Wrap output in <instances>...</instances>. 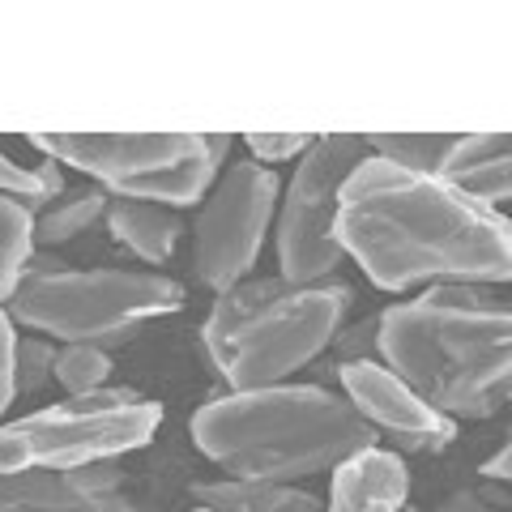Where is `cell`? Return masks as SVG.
Returning a JSON list of instances; mask_svg holds the SVG:
<instances>
[{
    "instance_id": "cell-19",
    "label": "cell",
    "mask_w": 512,
    "mask_h": 512,
    "mask_svg": "<svg viewBox=\"0 0 512 512\" xmlns=\"http://www.w3.org/2000/svg\"><path fill=\"white\" fill-rule=\"evenodd\" d=\"M111 376V359H107V350L99 346H64L56 350V363H52V380L64 384L69 389V397H82V393H94V389H103Z\"/></svg>"
},
{
    "instance_id": "cell-25",
    "label": "cell",
    "mask_w": 512,
    "mask_h": 512,
    "mask_svg": "<svg viewBox=\"0 0 512 512\" xmlns=\"http://www.w3.org/2000/svg\"><path fill=\"white\" fill-rule=\"evenodd\" d=\"M13 355H18V333H13L9 312H0V419H5L9 402L18 397V380H13Z\"/></svg>"
},
{
    "instance_id": "cell-31",
    "label": "cell",
    "mask_w": 512,
    "mask_h": 512,
    "mask_svg": "<svg viewBox=\"0 0 512 512\" xmlns=\"http://www.w3.org/2000/svg\"><path fill=\"white\" fill-rule=\"evenodd\" d=\"M410 512H419V508H410Z\"/></svg>"
},
{
    "instance_id": "cell-16",
    "label": "cell",
    "mask_w": 512,
    "mask_h": 512,
    "mask_svg": "<svg viewBox=\"0 0 512 512\" xmlns=\"http://www.w3.org/2000/svg\"><path fill=\"white\" fill-rule=\"evenodd\" d=\"M111 210V197L103 188H64V197L52 201L47 210L35 218L30 227V244L35 248H60V244H73L82 239L90 227H99Z\"/></svg>"
},
{
    "instance_id": "cell-32",
    "label": "cell",
    "mask_w": 512,
    "mask_h": 512,
    "mask_svg": "<svg viewBox=\"0 0 512 512\" xmlns=\"http://www.w3.org/2000/svg\"><path fill=\"white\" fill-rule=\"evenodd\" d=\"M201 512H210V508H201Z\"/></svg>"
},
{
    "instance_id": "cell-24",
    "label": "cell",
    "mask_w": 512,
    "mask_h": 512,
    "mask_svg": "<svg viewBox=\"0 0 512 512\" xmlns=\"http://www.w3.org/2000/svg\"><path fill=\"white\" fill-rule=\"evenodd\" d=\"M0 197H18L30 214L43 210V192H39V175L18 167L13 158L0 154Z\"/></svg>"
},
{
    "instance_id": "cell-6",
    "label": "cell",
    "mask_w": 512,
    "mask_h": 512,
    "mask_svg": "<svg viewBox=\"0 0 512 512\" xmlns=\"http://www.w3.org/2000/svg\"><path fill=\"white\" fill-rule=\"evenodd\" d=\"M13 325L77 346H124L150 320L184 308V286L133 269H64L22 282L5 303Z\"/></svg>"
},
{
    "instance_id": "cell-4",
    "label": "cell",
    "mask_w": 512,
    "mask_h": 512,
    "mask_svg": "<svg viewBox=\"0 0 512 512\" xmlns=\"http://www.w3.org/2000/svg\"><path fill=\"white\" fill-rule=\"evenodd\" d=\"M350 303L355 291L338 278L312 286H295L278 274L244 278L218 291L201 329L205 355L231 393L274 389L333 342Z\"/></svg>"
},
{
    "instance_id": "cell-7",
    "label": "cell",
    "mask_w": 512,
    "mask_h": 512,
    "mask_svg": "<svg viewBox=\"0 0 512 512\" xmlns=\"http://www.w3.org/2000/svg\"><path fill=\"white\" fill-rule=\"evenodd\" d=\"M367 154L372 150H367L363 137L333 133L316 137L312 150L299 158L278 214V278L295 286L333 278V269L346 256L338 244V201L350 171Z\"/></svg>"
},
{
    "instance_id": "cell-2",
    "label": "cell",
    "mask_w": 512,
    "mask_h": 512,
    "mask_svg": "<svg viewBox=\"0 0 512 512\" xmlns=\"http://www.w3.org/2000/svg\"><path fill=\"white\" fill-rule=\"evenodd\" d=\"M192 444L231 478L295 483L372 448L376 431L346 397L316 384H274L205 402L192 414Z\"/></svg>"
},
{
    "instance_id": "cell-13",
    "label": "cell",
    "mask_w": 512,
    "mask_h": 512,
    "mask_svg": "<svg viewBox=\"0 0 512 512\" xmlns=\"http://www.w3.org/2000/svg\"><path fill=\"white\" fill-rule=\"evenodd\" d=\"M410 495V474L406 461L384 453V448H359L342 466H333V487H329V512H363L372 504L406 508Z\"/></svg>"
},
{
    "instance_id": "cell-22",
    "label": "cell",
    "mask_w": 512,
    "mask_h": 512,
    "mask_svg": "<svg viewBox=\"0 0 512 512\" xmlns=\"http://www.w3.org/2000/svg\"><path fill=\"white\" fill-rule=\"evenodd\" d=\"M376 342H380V316H363L355 325H342L329 346L338 350L342 363H376L380 359Z\"/></svg>"
},
{
    "instance_id": "cell-1",
    "label": "cell",
    "mask_w": 512,
    "mask_h": 512,
    "mask_svg": "<svg viewBox=\"0 0 512 512\" xmlns=\"http://www.w3.org/2000/svg\"><path fill=\"white\" fill-rule=\"evenodd\" d=\"M338 244L380 291L512 278V227L436 175L367 154L338 201Z\"/></svg>"
},
{
    "instance_id": "cell-15",
    "label": "cell",
    "mask_w": 512,
    "mask_h": 512,
    "mask_svg": "<svg viewBox=\"0 0 512 512\" xmlns=\"http://www.w3.org/2000/svg\"><path fill=\"white\" fill-rule=\"evenodd\" d=\"M192 495L210 512H320L308 491L291 483H252V478H222V483H197Z\"/></svg>"
},
{
    "instance_id": "cell-28",
    "label": "cell",
    "mask_w": 512,
    "mask_h": 512,
    "mask_svg": "<svg viewBox=\"0 0 512 512\" xmlns=\"http://www.w3.org/2000/svg\"><path fill=\"white\" fill-rule=\"evenodd\" d=\"M478 478H487V483H508V478H512L508 474V444L487 461V466H478Z\"/></svg>"
},
{
    "instance_id": "cell-5",
    "label": "cell",
    "mask_w": 512,
    "mask_h": 512,
    "mask_svg": "<svg viewBox=\"0 0 512 512\" xmlns=\"http://www.w3.org/2000/svg\"><path fill=\"white\" fill-rule=\"evenodd\" d=\"M43 158L99 180L107 197L150 205H197L231 154V137L210 133H35Z\"/></svg>"
},
{
    "instance_id": "cell-18",
    "label": "cell",
    "mask_w": 512,
    "mask_h": 512,
    "mask_svg": "<svg viewBox=\"0 0 512 512\" xmlns=\"http://www.w3.org/2000/svg\"><path fill=\"white\" fill-rule=\"evenodd\" d=\"M367 150L384 163L402 167V171H414V175H436L444 150L453 146L448 133H376V137H363Z\"/></svg>"
},
{
    "instance_id": "cell-9",
    "label": "cell",
    "mask_w": 512,
    "mask_h": 512,
    "mask_svg": "<svg viewBox=\"0 0 512 512\" xmlns=\"http://www.w3.org/2000/svg\"><path fill=\"white\" fill-rule=\"evenodd\" d=\"M278 205V175L244 158L218 180L192 222V274L210 291L244 282L261 256L269 218Z\"/></svg>"
},
{
    "instance_id": "cell-14",
    "label": "cell",
    "mask_w": 512,
    "mask_h": 512,
    "mask_svg": "<svg viewBox=\"0 0 512 512\" xmlns=\"http://www.w3.org/2000/svg\"><path fill=\"white\" fill-rule=\"evenodd\" d=\"M107 227L137 261H146V265L171 261V252L184 235V222L175 210H163V205H150V201H128V197H111Z\"/></svg>"
},
{
    "instance_id": "cell-12",
    "label": "cell",
    "mask_w": 512,
    "mask_h": 512,
    "mask_svg": "<svg viewBox=\"0 0 512 512\" xmlns=\"http://www.w3.org/2000/svg\"><path fill=\"white\" fill-rule=\"evenodd\" d=\"M0 512H141L124 495L86 491L69 470L0 474Z\"/></svg>"
},
{
    "instance_id": "cell-8",
    "label": "cell",
    "mask_w": 512,
    "mask_h": 512,
    "mask_svg": "<svg viewBox=\"0 0 512 512\" xmlns=\"http://www.w3.org/2000/svg\"><path fill=\"white\" fill-rule=\"evenodd\" d=\"M163 423V406L141 397L137 406L77 414L47 406L18 423H0V474L13 470H77L90 461H116L120 453L146 448Z\"/></svg>"
},
{
    "instance_id": "cell-20",
    "label": "cell",
    "mask_w": 512,
    "mask_h": 512,
    "mask_svg": "<svg viewBox=\"0 0 512 512\" xmlns=\"http://www.w3.org/2000/svg\"><path fill=\"white\" fill-rule=\"evenodd\" d=\"M52 363H56V346L43 338H26L18 342V355H13V380H18V393H39L47 380H52Z\"/></svg>"
},
{
    "instance_id": "cell-27",
    "label": "cell",
    "mask_w": 512,
    "mask_h": 512,
    "mask_svg": "<svg viewBox=\"0 0 512 512\" xmlns=\"http://www.w3.org/2000/svg\"><path fill=\"white\" fill-rule=\"evenodd\" d=\"M436 512H487V504H483V495H478V491L461 487V491L448 495V500H444Z\"/></svg>"
},
{
    "instance_id": "cell-21",
    "label": "cell",
    "mask_w": 512,
    "mask_h": 512,
    "mask_svg": "<svg viewBox=\"0 0 512 512\" xmlns=\"http://www.w3.org/2000/svg\"><path fill=\"white\" fill-rule=\"evenodd\" d=\"M419 299L431 303V308H448V312H491L504 303V299H495L487 286H474V282H436V286H427Z\"/></svg>"
},
{
    "instance_id": "cell-17",
    "label": "cell",
    "mask_w": 512,
    "mask_h": 512,
    "mask_svg": "<svg viewBox=\"0 0 512 512\" xmlns=\"http://www.w3.org/2000/svg\"><path fill=\"white\" fill-rule=\"evenodd\" d=\"M30 227H35V214L18 197H0V303H9L22 286V265L35 248Z\"/></svg>"
},
{
    "instance_id": "cell-23",
    "label": "cell",
    "mask_w": 512,
    "mask_h": 512,
    "mask_svg": "<svg viewBox=\"0 0 512 512\" xmlns=\"http://www.w3.org/2000/svg\"><path fill=\"white\" fill-rule=\"evenodd\" d=\"M248 150H252V163L261 167H274V163H291V158H303L312 150L308 133H248Z\"/></svg>"
},
{
    "instance_id": "cell-30",
    "label": "cell",
    "mask_w": 512,
    "mask_h": 512,
    "mask_svg": "<svg viewBox=\"0 0 512 512\" xmlns=\"http://www.w3.org/2000/svg\"><path fill=\"white\" fill-rule=\"evenodd\" d=\"M363 512H406V508H389V504H372V508H363Z\"/></svg>"
},
{
    "instance_id": "cell-11",
    "label": "cell",
    "mask_w": 512,
    "mask_h": 512,
    "mask_svg": "<svg viewBox=\"0 0 512 512\" xmlns=\"http://www.w3.org/2000/svg\"><path fill=\"white\" fill-rule=\"evenodd\" d=\"M436 180L457 188L461 197H470L487 210L504 214L508 192H512V163H508V133H466L453 137V146L444 150Z\"/></svg>"
},
{
    "instance_id": "cell-29",
    "label": "cell",
    "mask_w": 512,
    "mask_h": 512,
    "mask_svg": "<svg viewBox=\"0 0 512 512\" xmlns=\"http://www.w3.org/2000/svg\"><path fill=\"white\" fill-rule=\"evenodd\" d=\"M478 495H483V504H487V508H491V504H500V508H508V504H512V495L504 491V483H487Z\"/></svg>"
},
{
    "instance_id": "cell-10",
    "label": "cell",
    "mask_w": 512,
    "mask_h": 512,
    "mask_svg": "<svg viewBox=\"0 0 512 512\" xmlns=\"http://www.w3.org/2000/svg\"><path fill=\"white\" fill-rule=\"evenodd\" d=\"M346 402L359 410L367 427H380L410 448V453H444L457 440V423L431 410L423 397H414L380 359L376 363H342Z\"/></svg>"
},
{
    "instance_id": "cell-26",
    "label": "cell",
    "mask_w": 512,
    "mask_h": 512,
    "mask_svg": "<svg viewBox=\"0 0 512 512\" xmlns=\"http://www.w3.org/2000/svg\"><path fill=\"white\" fill-rule=\"evenodd\" d=\"M64 265L60 256H52L47 248H30V256H26V265H22V282H30V278H52V274H64Z\"/></svg>"
},
{
    "instance_id": "cell-3",
    "label": "cell",
    "mask_w": 512,
    "mask_h": 512,
    "mask_svg": "<svg viewBox=\"0 0 512 512\" xmlns=\"http://www.w3.org/2000/svg\"><path fill=\"white\" fill-rule=\"evenodd\" d=\"M380 363L444 419H491L512 397V312H448L423 299L380 312Z\"/></svg>"
}]
</instances>
